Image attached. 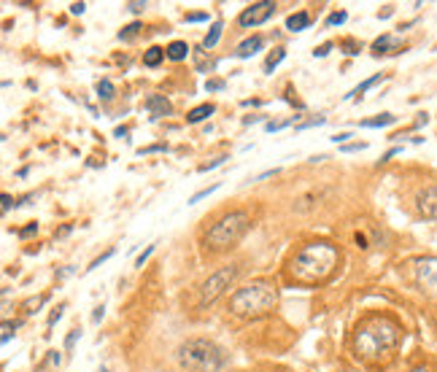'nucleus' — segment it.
<instances>
[{"mask_svg":"<svg viewBox=\"0 0 437 372\" xmlns=\"http://www.w3.org/2000/svg\"><path fill=\"white\" fill-rule=\"evenodd\" d=\"M286 60V49H283V46H278V49H273V54L268 57V60H264V73H273L275 68H278V65Z\"/></svg>","mask_w":437,"mask_h":372,"instance_id":"6ab92c4d","label":"nucleus"},{"mask_svg":"<svg viewBox=\"0 0 437 372\" xmlns=\"http://www.w3.org/2000/svg\"><path fill=\"white\" fill-rule=\"evenodd\" d=\"M397 116L394 113H378L375 119H365V121H359V127H389V124H394Z\"/></svg>","mask_w":437,"mask_h":372,"instance_id":"a211bd4d","label":"nucleus"},{"mask_svg":"<svg viewBox=\"0 0 437 372\" xmlns=\"http://www.w3.org/2000/svg\"><path fill=\"white\" fill-rule=\"evenodd\" d=\"M11 205L16 208V203L11 200V194H3V213H8V211H11Z\"/></svg>","mask_w":437,"mask_h":372,"instance_id":"37998d69","label":"nucleus"},{"mask_svg":"<svg viewBox=\"0 0 437 372\" xmlns=\"http://www.w3.org/2000/svg\"><path fill=\"white\" fill-rule=\"evenodd\" d=\"M237 272H240L237 264H227V267H222V270H216L213 275H208V278L200 283V289H197V305H200V308L213 305L227 289H230V283L237 278Z\"/></svg>","mask_w":437,"mask_h":372,"instance_id":"423d86ee","label":"nucleus"},{"mask_svg":"<svg viewBox=\"0 0 437 372\" xmlns=\"http://www.w3.org/2000/svg\"><path fill=\"white\" fill-rule=\"evenodd\" d=\"M224 87H227V84L222 79H208L205 81V92H222Z\"/></svg>","mask_w":437,"mask_h":372,"instance_id":"c85d7f7f","label":"nucleus"},{"mask_svg":"<svg viewBox=\"0 0 437 372\" xmlns=\"http://www.w3.org/2000/svg\"><path fill=\"white\" fill-rule=\"evenodd\" d=\"M38 232V224H30V227H25V230H19V237H30Z\"/></svg>","mask_w":437,"mask_h":372,"instance_id":"79ce46f5","label":"nucleus"},{"mask_svg":"<svg viewBox=\"0 0 437 372\" xmlns=\"http://www.w3.org/2000/svg\"><path fill=\"white\" fill-rule=\"evenodd\" d=\"M275 305H278V286L273 281H251L240 286L237 291H232L230 297V310L240 318H256L270 313Z\"/></svg>","mask_w":437,"mask_h":372,"instance_id":"7ed1b4c3","label":"nucleus"},{"mask_svg":"<svg viewBox=\"0 0 437 372\" xmlns=\"http://www.w3.org/2000/svg\"><path fill=\"white\" fill-rule=\"evenodd\" d=\"M103 316H106V308H103V305H98V308H94V313H92V321H94V324H100V321H103Z\"/></svg>","mask_w":437,"mask_h":372,"instance_id":"58836bf2","label":"nucleus"},{"mask_svg":"<svg viewBox=\"0 0 437 372\" xmlns=\"http://www.w3.org/2000/svg\"><path fill=\"white\" fill-rule=\"evenodd\" d=\"M81 337V329H73L68 337H65V351H73V345H76V340Z\"/></svg>","mask_w":437,"mask_h":372,"instance_id":"473e14b6","label":"nucleus"},{"mask_svg":"<svg viewBox=\"0 0 437 372\" xmlns=\"http://www.w3.org/2000/svg\"><path fill=\"white\" fill-rule=\"evenodd\" d=\"M249 230H251V216L246 211H230L208 230L205 245L213 248V251H224V248H232L235 243H240Z\"/></svg>","mask_w":437,"mask_h":372,"instance_id":"39448f33","label":"nucleus"},{"mask_svg":"<svg viewBox=\"0 0 437 372\" xmlns=\"http://www.w3.org/2000/svg\"><path fill=\"white\" fill-rule=\"evenodd\" d=\"M351 138V132H337V135L335 138H332V140H335V143H343V146H346V140Z\"/></svg>","mask_w":437,"mask_h":372,"instance_id":"a18cd8bd","label":"nucleus"},{"mask_svg":"<svg viewBox=\"0 0 437 372\" xmlns=\"http://www.w3.org/2000/svg\"><path fill=\"white\" fill-rule=\"evenodd\" d=\"M216 108H213V103H203V106H197V108H192L186 113V124H200V121H205L208 116H211Z\"/></svg>","mask_w":437,"mask_h":372,"instance_id":"2eb2a0df","label":"nucleus"},{"mask_svg":"<svg viewBox=\"0 0 437 372\" xmlns=\"http://www.w3.org/2000/svg\"><path fill=\"white\" fill-rule=\"evenodd\" d=\"M62 310H65V305H60V308H54V313H52V316H49V329H52L54 324H57V321L62 318Z\"/></svg>","mask_w":437,"mask_h":372,"instance_id":"c9c22d12","label":"nucleus"},{"mask_svg":"<svg viewBox=\"0 0 437 372\" xmlns=\"http://www.w3.org/2000/svg\"><path fill=\"white\" fill-rule=\"evenodd\" d=\"M402 52V43H400V38L392 35V33H386L381 38H375L373 41V54L375 57H381V54H400Z\"/></svg>","mask_w":437,"mask_h":372,"instance_id":"9b49d317","label":"nucleus"},{"mask_svg":"<svg viewBox=\"0 0 437 372\" xmlns=\"http://www.w3.org/2000/svg\"><path fill=\"white\" fill-rule=\"evenodd\" d=\"M392 14H394V6H386L383 11H378V19H389Z\"/></svg>","mask_w":437,"mask_h":372,"instance_id":"c03bdc74","label":"nucleus"},{"mask_svg":"<svg viewBox=\"0 0 437 372\" xmlns=\"http://www.w3.org/2000/svg\"><path fill=\"white\" fill-rule=\"evenodd\" d=\"M100 372H108V369H106V367H100Z\"/></svg>","mask_w":437,"mask_h":372,"instance_id":"3c124183","label":"nucleus"},{"mask_svg":"<svg viewBox=\"0 0 437 372\" xmlns=\"http://www.w3.org/2000/svg\"><path fill=\"white\" fill-rule=\"evenodd\" d=\"M329 49H332V43H321L316 52H313V57H327L329 54Z\"/></svg>","mask_w":437,"mask_h":372,"instance_id":"a19ab883","label":"nucleus"},{"mask_svg":"<svg viewBox=\"0 0 437 372\" xmlns=\"http://www.w3.org/2000/svg\"><path fill=\"white\" fill-rule=\"evenodd\" d=\"M346 19H348L346 11H332L327 16V27H340V24H346Z\"/></svg>","mask_w":437,"mask_h":372,"instance_id":"b1692460","label":"nucleus"},{"mask_svg":"<svg viewBox=\"0 0 437 372\" xmlns=\"http://www.w3.org/2000/svg\"><path fill=\"white\" fill-rule=\"evenodd\" d=\"M275 173H278V167H275V170H264V173H262V176H256L254 181H264V178H270V176H275Z\"/></svg>","mask_w":437,"mask_h":372,"instance_id":"49530a36","label":"nucleus"},{"mask_svg":"<svg viewBox=\"0 0 437 372\" xmlns=\"http://www.w3.org/2000/svg\"><path fill=\"white\" fill-rule=\"evenodd\" d=\"M143 108L151 113V119H162V116H167V113L173 111V106H170V100L165 97V94H149Z\"/></svg>","mask_w":437,"mask_h":372,"instance_id":"9d476101","label":"nucleus"},{"mask_svg":"<svg viewBox=\"0 0 437 372\" xmlns=\"http://www.w3.org/2000/svg\"><path fill=\"white\" fill-rule=\"evenodd\" d=\"M310 27V14L308 11H297V14H289L286 16V30L292 33H302Z\"/></svg>","mask_w":437,"mask_h":372,"instance_id":"4468645a","label":"nucleus"},{"mask_svg":"<svg viewBox=\"0 0 437 372\" xmlns=\"http://www.w3.org/2000/svg\"><path fill=\"white\" fill-rule=\"evenodd\" d=\"M216 189H218V184H211V186H205V189H200V192H195L192 197H189V205H197V203H200V200H205L208 194H213Z\"/></svg>","mask_w":437,"mask_h":372,"instance_id":"5701e85b","label":"nucleus"},{"mask_svg":"<svg viewBox=\"0 0 437 372\" xmlns=\"http://www.w3.org/2000/svg\"><path fill=\"white\" fill-rule=\"evenodd\" d=\"M176 359L186 372H218L227 367V354L213 340L205 337H189L176 351Z\"/></svg>","mask_w":437,"mask_h":372,"instance_id":"20e7f679","label":"nucleus"},{"mask_svg":"<svg viewBox=\"0 0 437 372\" xmlns=\"http://www.w3.org/2000/svg\"><path fill=\"white\" fill-rule=\"evenodd\" d=\"M111 256H113V248H108V251H106V254H100V256H98V259H92V264L87 267V272H92V270H98V267H100L103 262H108V259H111Z\"/></svg>","mask_w":437,"mask_h":372,"instance_id":"a878e982","label":"nucleus"},{"mask_svg":"<svg viewBox=\"0 0 437 372\" xmlns=\"http://www.w3.org/2000/svg\"><path fill=\"white\" fill-rule=\"evenodd\" d=\"M165 57H167L165 49H159V46H151V49L143 54V65H146V68H157V65L162 62Z\"/></svg>","mask_w":437,"mask_h":372,"instance_id":"aec40b11","label":"nucleus"},{"mask_svg":"<svg viewBox=\"0 0 437 372\" xmlns=\"http://www.w3.org/2000/svg\"><path fill=\"white\" fill-rule=\"evenodd\" d=\"M256 121H262V116H246L243 124H256Z\"/></svg>","mask_w":437,"mask_h":372,"instance_id":"8fccbe9b","label":"nucleus"},{"mask_svg":"<svg viewBox=\"0 0 437 372\" xmlns=\"http://www.w3.org/2000/svg\"><path fill=\"white\" fill-rule=\"evenodd\" d=\"M140 30H143V27H140V22H132V24H127L125 30L119 33V41H132V38H138Z\"/></svg>","mask_w":437,"mask_h":372,"instance_id":"4be33fe9","label":"nucleus"},{"mask_svg":"<svg viewBox=\"0 0 437 372\" xmlns=\"http://www.w3.org/2000/svg\"><path fill=\"white\" fill-rule=\"evenodd\" d=\"M262 46H264V38L262 35H251V38H246V41L235 49V57H237V60H249V57H254Z\"/></svg>","mask_w":437,"mask_h":372,"instance_id":"f8f14e48","label":"nucleus"},{"mask_svg":"<svg viewBox=\"0 0 437 372\" xmlns=\"http://www.w3.org/2000/svg\"><path fill=\"white\" fill-rule=\"evenodd\" d=\"M184 22H189V24H200V22H208V14H184Z\"/></svg>","mask_w":437,"mask_h":372,"instance_id":"2f4dec72","label":"nucleus"},{"mask_svg":"<svg viewBox=\"0 0 437 372\" xmlns=\"http://www.w3.org/2000/svg\"><path fill=\"white\" fill-rule=\"evenodd\" d=\"M416 281L426 294L437 297V256H426V259L416 262Z\"/></svg>","mask_w":437,"mask_h":372,"instance_id":"6e6552de","label":"nucleus"},{"mask_svg":"<svg viewBox=\"0 0 437 372\" xmlns=\"http://www.w3.org/2000/svg\"><path fill=\"white\" fill-rule=\"evenodd\" d=\"M400 345V327L386 318V316H373L362 321L356 327V335H354V348L362 359H381L389 356L392 351Z\"/></svg>","mask_w":437,"mask_h":372,"instance_id":"f03ea898","label":"nucleus"},{"mask_svg":"<svg viewBox=\"0 0 437 372\" xmlns=\"http://www.w3.org/2000/svg\"><path fill=\"white\" fill-rule=\"evenodd\" d=\"M84 11H87V3H70V14L73 16H81Z\"/></svg>","mask_w":437,"mask_h":372,"instance_id":"4c0bfd02","label":"nucleus"},{"mask_svg":"<svg viewBox=\"0 0 437 372\" xmlns=\"http://www.w3.org/2000/svg\"><path fill=\"white\" fill-rule=\"evenodd\" d=\"M292 121H294V119H286V121H268V124H264V130H268V132H278V130H283V127H289Z\"/></svg>","mask_w":437,"mask_h":372,"instance_id":"c756f323","label":"nucleus"},{"mask_svg":"<svg viewBox=\"0 0 437 372\" xmlns=\"http://www.w3.org/2000/svg\"><path fill=\"white\" fill-rule=\"evenodd\" d=\"M400 151H402V146H394V148H389V151H386V154L381 157V165H383V162H389V159H392L394 154H400Z\"/></svg>","mask_w":437,"mask_h":372,"instance_id":"ea45409f","label":"nucleus"},{"mask_svg":"<svg viewBox=\"0 0 437 372\" xmlns=\"http://www.w3.org/2000/svg\"><path fill=\"white\" fill-rule=\"evenodd\" d=\"M381 79H383V73H375L373 79H367V81H362V84H359L356 89H351V92L346 94V100H356V97H362V94H365L367 89H373V87H375V84L381 81Z\"/></svg>","mask_w":437,"mask_h":372,"instance_id":"f3484780","label":"nucleus"},{"mask_svg":"<svg viewBox=\"0 0 437 372\" xmlns=\"http://www.w3.org/2000/svg\"><path fill=\"white\" fill-rule=\"evenodd\" d=\"M94 92H98V97L100 100H111L113 94H116V87L108 81V79H100L98 84H94Z\"/></svg>","mask_w":437,"mask_h":372,"instance_id":"412c9836","label":"nucleus"},{"mask_svg":"<svg viewBox=\"0 0 437 372\" xmlns=\"http://www.w3.org/2000/svg\"><path fill=\"white\" fill-rule=\"evenodd\" d=\"M340 49H346V54H351V57H354V54H359V52H362V43H356V41H351V38H348V41H343V43H340Z\"/></svg>","mask_w":437,"mask_h":372,"instance_id":"bb28decb","label":"nucleus"},{"mask_svg":"<svg viewBox=\"0 0 437 372\" xmlns=\"http://www.w3.org/2000/svg\"><path fill=\"white\" fill-rule=\"evenodd\" d=\"M222 33H224V22L216 19V22L211 24V30H208V35L203 38V49H213V46L222 41Z\"/></svg>","mask_w":437,"mask_h":372,"instance_id":"dca6fc26","label":"nucleus"},{"mask_svg":"<svg viewBox=\"0 0 437 372\" xmlns=\"http://www.w3.org/2000/svg\"><path fill=\"white\" fill-rule=\"evenodd\" d=\"M340 264V251L329 243H308L302 245L289 262V275L294 283L302 286H319L327 283L335 275Z\"/></svg>","mask_w":437,"mask_h":372,"instance_id":"f257e3e1","label":"nucleus"},{"mask_svg":"<svg viewBox=\"0 0 437 372\" xmlns=\"http://www.w3.org/2000/svg\"><path fill=\"white\" fill-rule=\"evenodd\" d=\"M159 151H167V143H154V146H146V148H138V154H159Z\"/></svg>","mask_w":437,"mask_h":372,"instance_id":"cd10ccee","label":"nucleus"},{"mask_svg":"<svg viewBox=\"0 0 437 372\" xmlns=\"http://www.w3.org/2000/svg\"><path fill=\"white\" fill-rule=\"evenodd\" d=\"M275 6L273 0H259V3H251L249 8H243L240 11V16H237V24L240 27H259V24H264L268 19L275 14Z\"/></svg>","mask_w":437,"mask_h":372,"instance_id":"0eeeda50","label":"nucleus"},{"mask_svg":"<svg viewBox=\"0 0 437 372\" xmlns=\"http://www.w3.org/2000/svg\"><path fill=\"white\" fill-rule=\"evenodd\" d=\"M429 121V116H426V113H419V119H416V127H421V124H426Z\"/></svg>","mask_w":437,"mask_h":372,"instance_id":"09e8293b","label":"nucleus"},{"mask_svg":"<svg viewBox=\"0 0 437 372\" xmlns=\"http://www.w3.org/2000/svg\"><path fill=\"white\" fill-rule=\"evenodd\" d=\"M367 143H346V146H340V154H356V151H365Z\"/></svg>","mask_w":437,"mask_h":372,"instance_id":"393cba45","label":"nucleus"},{"mask_svg":"<svg viewBox=\"0 0 437 372\" xmlns=\"http://www.w3.org/2000/svg\"><path fill=\"white\" fill-rule=\"evenodd\" d=\"M127 8L132 14H143V8H146V3H140V0H132V3H127Z\"/></svg>","mask_w":437,"mask_h":372,"instance_id":"e433bc0d","label":"nucleus"},{"mask_svg":"<svg viewBox=\"0 0 437 372\" xmlns=\"http://www.w3.org/2000/svg\"><path fill=\"white\" fill-rule=\"evenodd\" d=\"M227 159H230V157H216L213 162H208V165H203V167H200V173H208V170H213V167H218V165H224Z\"/></svg>","mask_w":437,"mask_h":372,"instance_id":"72a5a7b5","label":"nucleus"},{"mask_svg":"<svg viewBox=\"0 0 437 372\" xmlns=\"http://www.w3.org/2000/svg\"><path fill=\"white\" fill-rule=\"evenodd\" d=\"M165 54H167V60L181 62V60H186V57L192 54V46H189L186 41H170V43L165 46Z\"/></svg>","mask_w":437,"mask_h":372,"instance_id":"ddd939ff","label":"nucleus"},{"mask_svg":"<svg viewBox=\"0 0 437 372\" xmlns=\"http://www.w3.org/2000/svg\"><path fill=\"white\" fill-rule=\"evenodd\" d=\"M154 248H157V243H151V245H146V248H143V254H140L138 259H135V267H143V262L149 259L151 254H154Z\"/></svg>","mask_w":437,"mask_h":372,"instance_id":"7c9ffc66","label":"nucleus"},{"mask_svg":"<svg viewBox=\"0 0 437 372\" xmlns=\"http://www.w3.org/2000/svg\"><path fill=\"white\" fill-rule=\"evenodd\" d=\"M327 119L324 116H316V119H310V121H302V124H297V130H308V127H319V124H324Z\"/></svg>","mask_w":437,"mask_h":372,"instance_id":"f704fd0d","label":"nucleus"},{"mask_svg":"<svg viewBox=\"0 0 437 372\" xmlns=\"http://www.w3.org/2000/svg\"><path fill=\"white\" fill-rule=\"evenodd\" d=\"M113 135H116V138H127V127H116V130H113Z\"/></svg>","mask_w":437,"mask_h":372,"instance_id":"de8ad7c7","label":"nucleus"},{"mask_svg":"<svg viewBox=\"0 0 437 372\" xmlns=\"http://www.w3.org/2000/svg\"><path fill=\"white\" fill-rule=\"evenodd\" d=\"M416 208L424 218L437 221V186H426L416 194Z\"/></svg>","mask_w":437,"mask_h":372,"instance_id":"1a4fd4ad","label":"nucleus"}]
</instances>
